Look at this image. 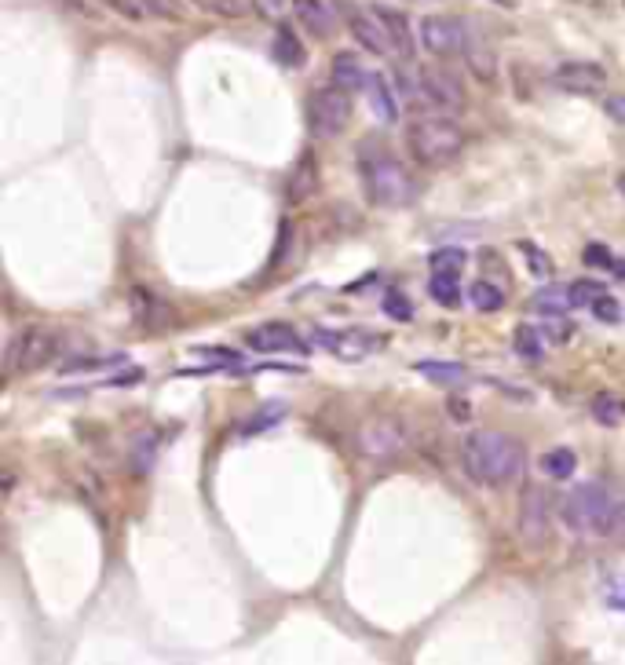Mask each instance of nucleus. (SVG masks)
Here are the masks:
<instances>
[{"instance_id":"1","label":"nucleus","mask_w":625,"mask_h":665,"mask_svg":"<svg viewBox=\"0 0 625 665\" xmlns=\"http://www.w3.org/2000/svg\"><path fill=\"white\" fill-rule=\"evenodd\" d=\"M465 472L483 486H509L523 475V446L505 432H472L465 439Z\"/></svg>"},{"instance_id":"2","label":"nucleus","mask_w":625,"mask_h":665,"mask_svg":"<svg viewBox=\"0 0 625 665\" xmlns=\"http://www.w3.org/2000/svg\"><path fill=\"white\" fill-rule=\"evenodd\" d=\"M567 530L578 538H611L625 534V505L611 497L604 483H582L574 486L560 508Z\"/></svg>"},{"instance_id":"3","label":"nucleus","mask_w":625,"mask_h":665,"mask_svg":"<svg viewBox=\"0 0 625 665\" xmlns=\"http://www.w3.org/2000/svg\"><path fill=\"white\" fill-rule=\"evenodd\" d=\"M359 176L366 183V194H370L373 205H384V209H403L417 194L403 161L392 158V150L377 147V143H362L359 147Z\"/></svg>"},{"instance_id":"4","label":"nucleus","mask_w":625,"mask_h":665,"mask_svg":"<svg viewBox=\"0 0 625 665\" xmlns=\"http://www.w3.org/2000/svg\"><path fill=\"white\" fill-rule=\"evenodd\" d=\"M406 147H410L417 165L443 169V165L461 158V150H465V128L457 125L454 117H446L435 110L432 117H417L414 125L406 128Z\"/></svg>"},{"instance_id":"5","label":"nucleus","mask_w":625,"mask_h":665,"mask_svg":"<svg viewBox=\"0 0 625 665\" xmlns=\"http://www.w3.org/2000/svg\"><path fill=\"white\" fill-rule=\"evenodd\" d=\"M55 344H59V337L48 326L15 329V337L8 340V351H4V373L19 377V373L41 370L44 362L55 355Z\"/></svg>"},{"instance_id":"6","label":"nucleus","mask_w":625,"mask_h":665,"mask_svg":"<svg viewBox=\"0 0 625 665\" xmlns=\"http://www.w3.org/2000/svg\"><path fill=\"white\" fill-rule=\"evenodd\" d=\"M344 22H348L351 37L373 55H384V59H403L399 44L392 37V26L384 22L381 8L377 4H344Z\"/></svg>"},{"instance_id":"7","label":"nucleus","mask_w":625,"mask_h":665,"mask_svg":"<svg viewBox=\"0 0 625 665\" xmlns=\"http://www.w3.org/2000/svg\"><path fill=\"white\" fill-rule=\"evenodd\" d=\"M351 110H355V103H351V92H344V88L329 85V88H318V92H311V99H308L311 136L337 139L340 132L351 125Z\"/></svg>"},{"instance_id":"8","label":"nucleus","mask_w":625,"mask_h":665,"mask_svg":"<svg viewBox=\"0 0 625 665\" xmlns=\"http://www.w3.org/2000/svg\"><path fill=\"white\" fill-rule=\"evenodd\" d=\"M406 446L403 424L392 421V417H366V421L355 428V450L370 461H388Z\"/></svg>"},{"instance_id":"9","label":"nucleus","mask_w":625,"mask_h":665,"mask_svg":"<svg viewBox=\"0 0 625 665\" xmlns=\"http://www.w3.org/2000/svg\"><path fill=\"white\" fill-rule=\"evenodd\" d=\"M549 530H552V497L545 486L530 483L520 501V538L527 541L530 549H538V545H545Z\"/></svg>"},{"instance_id":"10","label":"nucleus","mask_w":625,"mask_h":665,"mask_svg":"<svg viewBox=\"0 0 625 665\" xmlns=\"http://www.w3.org/2000/svg\"><path fill=\"white\" fill-rule=\"evenodd\" d=\"M417 95H421L424 103L439 110V114H454L465 106V88L457 81L454 74H446L439 66H424L421 74H417Z\"/></svg>"},{"instance_id":"11","label":"nucleus","mask_w":625,"mask_h":665,"mask_svg":"<svg viewBox=\"0 0 625 665\" xmlns=\"http://www.w3.org/2000/svg\"><path fill=\"white\" fill-rule=\"evenodd\" d=\"M421 44L424 52L450 59V55H461L468 48V33L450 15H428V19H421Z\"/></svg>"},{"instance_id":"12","label":"nucleus","mask_w":625,"mask_h":665,"mask_svg":"<svg viewBox=\"0 0 625 665\" xmlns=\"http://www.w3.org/2000/svg\"><path fill=\"white\" fill-rule=\"evenodd\" d=\"M311 340H315L318 348L333 351V355L344 362H359L377 348V340L366 337L362 329H322L318 326V329H311Z\"/></svg>"},{"instance_id":"13","label":"nucleus","mask_w":625,"mask_h":665,"mask_svg":"<svg viewBox=\"0 0 625 665\" xmlns=\"http://www.w3.org/2000/svg\"><path fill=\"white\" fill-rule=\"evenodd\" d=\"M552 85L571 95H596L607 88V70L600 63H563L556 66Z\"/></svg>"},{"instance_id":"14","label":"nucleus","mask_w":625,"mask_h":665,"mask_svg":"<svg viewBox=\"0 0 625 665\" xmlns=\"http://www.w3.org/2000/svg\"><path fill=\"white\" fill-rule=\"evenodd\" d=\"M249 348L264 351V355H275V351H289V355H304L308 344L300 340V333L286 322H267V326L249 329Z\"/></svg>"},{"instance_id":"15","label":"nucleus","mask_w":625,"mask_h":665,"mask_svg":"<svg viewBox=\"0 0 625 665\" xmlns=\"http://www.w3.org/2000/svg\"><path fill=\"white\" fill-rule=\"evenodd\" d=\"M289 11L311 37H333L337 30V15L329 8V0H289Z\"/></svg>"},{"instance_id":"16","label":"nucleus","mask_w":625,"mask_h":665,"mask_svg":"<svg viewBox=\"0 0 625 665\" xmlns=\"http://www.w3.org/2000/svg\"><path fill=\"white\" fill-rule=\"evenodd\" d=\"M318 183H322V176H318L315 154H311V150H304V154H300V161L293 165V172H289L286 198L293 201V205H304V201H308L311 194L318 190Z\"/></svg>"},{"instance_id":"17","label":"nucleus","mask_w":625,"mask_h":665,"mask_svg":"<svg viewBox=\"0 0 625 665\" xmlns=\"http://www.w3.org/2000/svg\"><path fill=\"white\" fill-rule=\"evenodd\" d=\"M329 74H333V85L344 88V92H351V95L370 85V74L362 70L359 55H351V52H340L337 59H333V66H329Z\"/></svg>"},{"instance_id":"18","label":"nucleus","mask_w":625,"mask_h":665,"mask_svg":"<svg viewBox=\"0 0 625 665\" xmlns=\"http://www.w3.org/2000/svg\"><path fill=\"white\" fill-rule=\"evenodd\" d=\"M271 52H275L278 63H282V66H293V70L308 63V48L300 44V37H297L293 30H289V26H282V30L275 33V48H271Z\"/></svg>"},{"instance_id":"19","label":"nucleus","mask_w":625,"mask_h":665,"mask_svg":"<svg viewBox=\"0 0 625 665\" xmlns=\"http://www.w3.org/2000/svg\"><path fill=\"white\" fill-rule=\"evenodd\" d=\"M366 92H370L373 114L381 117L384 125H392L395 117H399V106H395V95H392V88H388V81H384L381 74H373L370 85H366Z\"/></svg>"},{"instance_id":"20","label":"nucleus","mask_w":625,"mask_h":665,"mask_svg":"<svg viewBox=\"0 0 625 665\" xmlns=\"http://www.w3.org/2000/svg\"><path fill=\"white\" fill-rule=\"evenodd\" d=\"M534 307L545 311V315H563V311H571V285H545L534 293Z\"/></svg>"},{"instance_id":"21","label":"nucleus","mask_w":625,"mask_h":665,"mask_svg":"<svg viewBox=\"0 0 625 665\" xmlns=\"http://www.w3.org/2000/svg\"><path fill=\"white\" fill-rule=\"evenodd\" d=\"M191 4L212 19H245L253 11V0H191Z\"/></svg>"},{"instance_id":"22","label":"nucleus","mask_w":625,"mask_h":665,"mask_svg":"<svg viewBox=\"0 0 625 665\" xmlns=\"http://www.w3.org/2000/svg\"><path fill=\"white\" fill-rule=\"evenodd\" d=\"M512 348H516V355H520V359L534 362V366H538V362L545 359V344H541V333H538L534 326H516Z\"/></svg>"},{"instance_id":"23","label":"nucleus","mask_w":625,"mask_h":665,"mask_svg":"<svg viewBox=\"0 0 625 665\" xmlns=\"http://www.w3.org/2000/svg\"><path fill=\"white\" fill-rule=\"evenodd\" d=\"M574 468H578V457L567 446H556V450H549V454L541 457V472L549 475V479H571Z\"/></svg>"},{"instance_id":"24","label":"nucleus","mask_w":625,"mask_h":665,"mask_svg":"<svg viewBox=\"0 0 625 665\" xmlns=\"http://www.w3.org/2000/svg\"><path fill=\"white\" fill-rule=\"evenodd\" d=\"M468 300H472V307L476 311H501L505 307V293H501L494 282H472L468 285Z\"/></svg>"},{"instance_id":"25","label":"nucleus","mask_w":625,"mask_h":665,"mask_svg":"<svg viewBox=\"0 0 625 665\" xmlns=\"http://www.w3.org/2000/svg\"><path fill=\"white\" fill-rule=\"evenodd\" d=\"M377 8H381L384 22L392 26V37H395V44H399V52H403V59H406V55H414V37H410V19H406L403 11L384 8V4H377Z\"/></svg>"},{"instance_id":"26","label":"nucleus","mask_w":625,"mask_h":665,"mask_svg":"<svg viewBox=\"0 0 625 665\" xmlns=\"http://www.w3.org/2000/svg\"><path fill=\"white\" fill-rule=\"evenodd\" d=\"M132 307H136V318H139V322H143L147 329H158V326H161V318H154V315H169L158 296L143 293V289H136V293H132Z\"/></svg>"},{"instance_id":"27","label":"nucleus","mask_w":625,"mask_h":665,"mask_svg":"<svg viewBox=\"0 0 625 665\" xmlns=\"http://www.w3.org/2000/svg\"><path fill=\"white\" fill-rule=\"evenodd\" d=\"M428 293H432L435 304H443V307L461 304V285H457V275H432Z\"/></svg>"},{"instance_id":"28","label":"nucleus","mask_w":625,"mask_h":665,"mask_svg":"<svg viewBox=\"0 0 625 665\" xmlns=\"http://www.w3.org/2000/svg\"><path fill=\"white\" fill-rule=\"evenodd\" d=\"M428 264H432V275L461 278V271H465V253H461V249H435V253L428 256Z\"/></svg>"},{"instance_id":"29","label":"nucleus","mask_w":625,"mask_h":665,"mask_svg":"<svg viewBox=\"0 0 625 665\" xmlns=\"http://www.w3.org/2000/svg\"><path fill=\"white\" fill-rule=\"evenodd\" d=\"M381 307H384V315L395 318V322H410V318H414V304H410V296H403L399 289H388L384 300H381Z\"/></svg>"},{"instance_id":"30","label":"nucleus","mask_w":625,"mask_h":665,"mask_svg":"<svg viewBox=\"0 0 625 665\" xmlns=\"http://www.w3.org/2000/svg\"><path fill=\"white\" fill-rule=\"evenodd\" d=\"M417 373L432 380H443V384H457L465 380V366H446V362H417Z\"/></svg>"},{"instance_id":"31","label":"nucleus","mask_w":625,"mask_h":665,"mask_svg":"<svg viewBox=\"0 0 625 665\" xmlns=\"http://www.w3.org/2000/svg\"><path fill=\"white\" fill-rule=\"evenodd\" d=\"M147 19H183V0H139Z\"/></svg>"},{"instance_id":"32","label":"nucleus","mask_w":625,"mask_h":665,"mask_svg":"<svg viewBox=\"0 0 625 665\" xmlns=\"http://www.w3.org/2000/svg\"><path fill=\"white\" fill-rule=\"evenodd\" d=\"M604 296V285L600 282H593V278H582V282H571V304L574 307H593L596 300Z\"/></svg>"},{"instance_id":"33","label":"nucleus","mask_w":625,"mask_h":665,"mask_svg":"<svg viewBox=\"0 0 625 665\" xmlns=\"http://www.w3.org/2000/svg\"><path fill=\"white\" fill-rule=\"evenodd\" d=\"M585 264H593V267H607V271H611V275L625 278V260H615V256L607 253L604 245H589V249H585Z\"/></svg>"},{"instance_id":"34","label":"nucleus","mask_w":625,"mask_h":665,"mask_svg":"<svg viewBox=\"0 0 625 665\" xmlns=\"http://www.w3.org/2000/svg\"><path fill=\"white\" fill-rule=\"evenodd\" d=\"M282 413H286V406H282V402H271V406H264V410L253 413V421L242 424V432H260V428H271V424L282 421Z\"/></svg>"},{"instance_id":"35","label":"nucleus","mask_w":625,"mask_h":665,"mask_svg":"<svg viewBox=\"0 0 625 665\" xmlns=\"http://www.w3.org/2000/svg\"><path fill=\"white\" fill-rule=\"evenodd\" d=\"M520 253L527 256L530 275H534V278H549V275H552V260H549L545 253H541V249H538L534 242H520Z\"/></svg>"},{"instance_id":"36","label":"nucleus","mask_w":625,"mask_h":665,"mask_svg":"<svg viewBox=\"0 0 625 665\" xmlns=\"http://www.w3.org/2000/svg\"><path fill=\"white\" fill-rule=\"evenodd\" d=\"M618 413H622V406L615 402V395L600 391V395L593 399V417H596L600 424H607V428H611V424H618Z\"/></svg>"},{"instance_id":"37","label":"nucleus","mask_w":625,"mask_h":665,"mask_svg":"<svg viewBox=\"0 0 625 665\" xmlns=\"http://www.w3.org/2000/svg\"><path fill=\"white\" fill-rule=\"evenodd\" d=\"M103 4L110 11H117V15H121V19H128V22H143V19H147L139 0H103Z\"/></svg>"},{"instance_id":"38","label":"nucleus","mask_w":625,"mask_h":665,"mask_svg":"<svg viewBox=\"0 0 625 665\" xmlns=\"http://www.w3.org/2000/svg\"><path fill=\"white\" fill-rule=\"evenodd\" d=\"M593 315L600 318V322H618V318H622V307H618V300H611V296L604 293L593 304Z\"/></svg>"},{"instance_id":"39","label":"nucleus","mask_w":625,"mask_h":665,"mask_svg":"<svg viewBox=\"0 0 625 665\" xmlns=\"http://www.w3.org/2000/svg\"><path fill=\"white\" fill-rule=\"evenodd\" d=\"M607 603L625 611V574H615V578H611V585H607Z\"/></svg>"},{"instance_id":"40","label":"nucleus","mask_w":625,"mask_h":665,"mask_svg":"<svg viewBox=\"0 0 625 665\" xmlns=\"http://www.w3.org/2000/svg\"><path fill=\"white\" fill-rule=\"evenodd\" d=\"M446 410L454 413V421H468V417H472V406H468L465 399H450L446 402Z\"/></svg>"},{"instance_id":"41","label":"nucleus","mask_w":625,"mask_h":665,"mask_svg":"<svg viewBox=\"0 0 625 665\" xmlns=\"http://www.w3.org/2000/svg\"><path fill=\"white\" fill-rule=\"evenodd\" d=\"M618 190H622V194H625V176H622V180H618Z\"/></svg>"}]
</instances>
